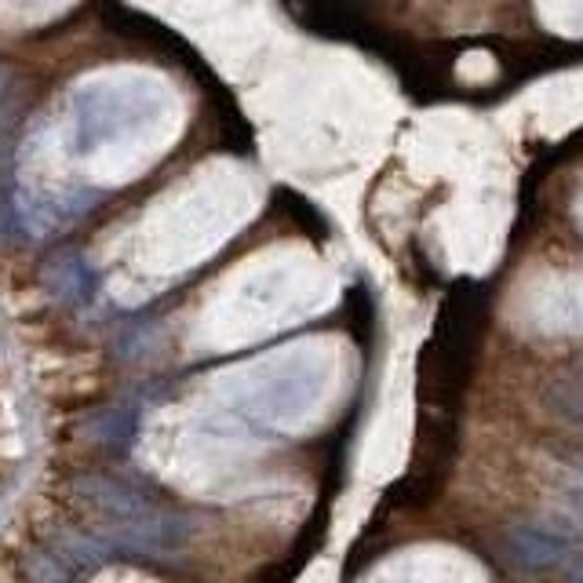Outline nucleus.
<instances>
[{
  "label": "nucleus",
  "instance_id": "39448f33",
  "mask_svg": "<svg viewBox=\"0 0 583 583\" xmlns=\"http://www.w3.org/2000/svg\"><path fill=\"white\" fill-rule=\"evenodd\" d=\"M550 452H555V460L566 467V471H572L580 477V485L583 488V442H561V445H550Z\"/></svg>",
  "mask_w": 583,
  "mask_h": 583
},
{
  "label": "nucleus",
  "instance_id": "0eeeda50",
  "mask_svg": "<svg viewBox=\"0 0 583 583\" xmlns=\"http://www.w3.org/2000/svg\"><path fill=\"white\" fill-rule=\"evenodd\" d=\"M569 583H583V566H576L569 572Z\"/></svg>",
  "mask_w": 583,
  "mask_h": 583
},
{
  "label": "nucleus",
  "instance_id": "20e7f679",
  "mask_svg": "<svg viewBox=\"0 0 583 583\" xmlns=\"http://www.w3.org/2000/svg\"><path fill=\"white\" fill-rule=\"evenodd\" d=\"M26 569L37 583H70V576H73L55 555H48V550H34V558H29Z\"/></svg>",
  "mask_w": 583,
  "mask_h": 583
},
{
  "label": "nucleus",
  "instance_id": "f257e3e1",
  "mask_svg": "<svg viewBox=\"0 0 583 583\" xmlns=\"http://www.w3.org/2000/svg\"><path fill=\"white\" fill-rule=\"evenodd\" d=\"M73 488L88 507H96V514L107 522V533L121 547L142 555H175L190 539V522L142 485L110 474H85L73 482Z\"/></svg>",
  "mask_w": 583,
  "mask_h": 583
},
{
  "label": "nucleus",
  "instance_id": "7ed1b4c3",
  "mask_svg": "<svg viewBox=\"0 0 583 583\" xmlns=\"http://www.w3.org/2000/svg\"><path fill=\"white\" fill-rule=\"evenodd\" d=\"M544 401L550 405V412H558L561 420H569L572 426L583 431V376H558L547 383Z\"/></svg>",
  "mask_w": 583,
  "mask_h": 583
},
{
  "label": "nucleus",
  "instance_id": "423d86ee",
  "mask_svg": "<svg viewBox=\"0 0 583 583\" xmlns=\"http://www.w3.org/2000/svg\"><path fill=\"white\" fill-rule=\"evenodd\" d=\"M566 507H569V514L583 525V488H569V493H566Z\"/></svg>",
  "mask_w": 583,
  "mask_h": 583
},
{
  "label": "nucleus",
  "instance_id": "f03ea898",
  "mask_svg": "<svg viewBox=\"0 0 583 583\" xmlns=\"http://www.w3.org/2000/svg\"><path fill=\"white\" fill-rule=\"evenodd\" d=\"M572 547H576V533L555 522H518L507 529V558L525 572H547L561 566Z\"/></svg>",
  "mask_w": 583,
  "mask_h": 583
}]
</instances>
